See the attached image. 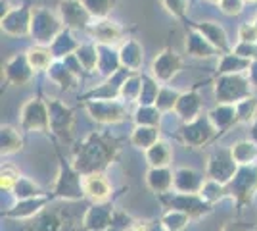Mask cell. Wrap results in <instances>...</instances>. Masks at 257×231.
I'll use <instances>...</instances> for the list:
<instances>
[{
    "label": "cell",
    "mask_w": 257,
    "mask_h": 231,
    "mask_svg": "<svg viewBox=\"0 0 257 231\" xmlns=\"http://www.w3.org/2000/svg\"><path fill=\"white\" fill-rule=\"evenodd\" d=\"M83 185H85V197L90 198L92 202H107L111 197V191H113L104 172L86 174L83 177Z\"/></svg>",
    "instance_id": "21"
},
{
    "label": "cell",
    "mask_w": 257,
    "mask_h": 231,
    "mask_svg": "<svg viewBox=\"0 0 257 231\" xmlns=\"http://www.w3.org/2000/svg\"><path fill=\"white\" fill-rule=\"evenodd\" d=\"M144 158L148 162V168H167L173 162L171 144L160 139L156 144H152L148 150H144Z\"/></svg>",
    "instance_id": "30"
},
{
    "label": "cell",
    "mask_w": 257,
    "mask_h": 231,
    "mask_svg": "<svg viewBox=\"0 0 257 231\" xmlns=\"http://www.w3.org/2000/svg\"><path fill=\"white\" fill-rule=\"evenodd\" d=\"M119 58H121V66L139 73L144 64V48L137 39L128 37L119 44Z\"/></svg>",
    "instance_id": "24"
},
{
    "label": "cell",
    "mask_w": 257,
    "mask_h": 231,
    "mask_svg": "<svg viewBox=\"0 0 257 231\" xmlns=\"http://www.w3.org/2000/svg\"><path fill=\"white\" fill-rule=\"evenodd\" d=\"M200 197L204 198L205 202H209V204H219V202H223L225 198H228V189H226L225 183H221V181H215V179H205L204 187L202 191L198 193Z\"/></svg>",
    "instance_id": "38"
},
{
    "label": "cell",
    "mask_w": 257,
    "mask_h": 231,
    "mask_svg": "<svg viewBox=\"0 0 257 231\" xmlns=\"http://www.w3.org/2000/svg\"><path fill=\"white\" fill-rule=\"evenodd\" d=\"M64 22L60 18V14H54L44 6H37L33 8L31 18V37L35 44H44L50 46L52 41L58 35L64 31Z\"/></svg>",
    "instance_id": "5"
},
{
    "label": "cell",
    "mask_w": 257,
    "mask_h": 231,
    "mask_svg": "<svg viewBox=\"0 0 257 231\" xmlns=\"http://www.w3.org/2000/svg\"><path fill=\"white\" fill-rule=\"evenodd\" d=\"M160 221L167 231H184L188 225H190L192 218H190L188 214L181 212V210L165 208L163 210V214L160 216Z\"/></svg>",
    "instance_id": "37"
},
{
    "label": "cell",
    "mask_w": 257,
    "mask_h": 231,
    "mask_svg": "<svg viewBox=\"0 0 257 231\" xmlns=\"http://www.w3.org/2000/svg\"><path fill=\"white\" fill-rule=\"evenodd\" d=\"M20 177H22V174L14 166L2 164V168H0V189L2 191H12Z\"/></svg>",
    "instance_id": "46"
},
{
    "label": "cell",
    "mask_w": 257,
    "mask_h": 231,
    "mask_svg": "<svg viewBox=\"0 0 257 231\" xmlns=\"http://www.w3.org/2000/svg\"><path fill=\"white\" fill-rule=\"evenodd\" d=\"M246 2H249V4H253V2H257V0H246Z\"/></svg>",
    "instance_id": "59"
},
{
    "label": "cell",
    "mask_w": 257,
    "mask_h": 231,
    "mask_svg": "<svg viewBox=\"0 0 257 231\" xmlns=\"http://www.w3.org/2000/svg\"><path fill=\"white\" fill-rule=\"evenodd\" d=\"M83 177L85 176L73 166V162H67L64 156H60L58 176H56L52 187V197L62 198V200H83L85 198Z\"/></svg>",
    "instance_id": "2"
},
{
    "label": "cell",
    "mask_w": 257,
    "mask_h": 231,
    "mask_svg": "<svg viewBox=\"0 0 257 231\" xmlns=\"http://www.w3.org/2000/svg\"><path fill=\"white\" fill-rule=\"evenodd\" d=\"M16 200H25V198H35V197H43V195H48L39 183H35L31 177L22 176L18 179V183L14 185V189L10 191Z\"/></svg>",
    "instance_id": "36"
},
{
    "label": "cell",
    "mask_w": 257,
    "mask_h": 231,
    "mask_svg": "<svg viewBox=\"0 0 257 231\" xmlns=\"http://www.w3.org/2000/svg\"><path fill=\"white\" fill-rule=\"evenodd\" d=\"M79 46H81V43L73 37V31H71V29H64V31L52 41L50 52H52L54 60H64L65 56L75 54Z\"/></svg>",
    "instance_id": "32"
},
{
    "label": "cell",
    "mask_w": 257,
    "mask_h": 231,
    "mask_svg": "<svg viewBox=\"0 0 257 231\" xmlns=\"http://www.w3.org/2000/svg\"><path fill=\"white\" fill-rule=\"evenodd\" d=\"M205 2H209V4H217V6L221 4V0H205Z\"/></svg>",
    "instance_id": "58"
},
{
    "label": "cell",
    "mask_w": 257,
    "mask_h": 231,
    "mask_svg": "<svg viewBox=\"0 0 257 231\" xmlns=\"http://www.w3.org/2000/svg\"><path fill=\"white\" fill-rule=\"evenodd\" d=\"M221 231H247L240 221H228V223H225V227Z\"/></svg>",
    "instance_id": "53"
},
{
    "label": "cell",
    "mask_w": 257,
    "mask_h": 231,
    "mask_svg": "<svg viewBox=\"0 0 257 231\" xmlns=\"http://www.w3.org/2000/svg\"><path fill=\"white\" fill-rule=\"evenodd\" d=\"M33 8L16 6L2 16V31L10 37H29L31 35Z\"/></svg>",
    "instance_id": "14"
},
{
    "label": "cell",
    "mask_w": 257,
    "mask_h": 231,
    "mask_svg": "<svg viewBox=\"0 0 257 231\" xmlns=\"http://www.w3.org/2000/svg\"><path fill=\"white\" fill-rule=\"evenodd\" d=\"M190 27L196 29L198 33H202L209 41V43L213 44L215 48L219 50V56L221 54H226V52H230L232 50V46H230V41H228V35H226L225 27L221 25V23L217 22H190Z\"/></svg>",
    "instance_id": "19"
},
{
    "label": "cell",
    "mask_w": 257,
    "mask_h": 231,
    "mask_svg": "<svg viewBox=\"0 0 257 231\" xmlns=\"http://www.w3.org/2000/svg\"><path fill=\"white\" fill-rule=\"evenodd\" d=\"M249 139H253L257 143V118L251 121V125H249Z\"/></svg>",
    "instance_id": "55"
},
{
    "label": "cell",
    "mask_w": 257,
    "mask_h": 231,
    "mask_svg": "<svg viewBox=\"0 0 257 231\" xmlns=\"http://www.w3.org/2000/svg\"><path fill=\"white\" fill-rule=\"evenodd\" d=\"M230 150L238 166L257 164V143L253 139H240L234 144H230Z\"/></svg>",
    "instance_id": "35"
},
{
    "label": "cell",
    "mask_w": 257,
    "mask_h": 231,
    "mask_svg": "<svg viewBox=\"0 0 257 231\" xmlns=\"http://www.w3.org/2000/svg\"><path fill=\"white\" fill-rule=\"evenodd\" d=\"M146 231H167L163 225H161V221H150V223H146Z\"/></svg>",
    "instance_id": "54"
},
{
    "label": "cell",
    "mask_w": 257,
    "mask_h": 231,
    "mask_svg": "<svg viewBox=\"0 0 257 231\" xmlns=\"http://www.w3.org/2000/svg\"><path fill=\"white\" fill-rule=\"evenodd\" d=\"M184 48H186V54L192 56V58H198V60H209V58L219 54V50L215 48L213 44L209 43L202 33H198L196 29H192V27L186 33Z\"/></svg>",
    "instance_id": "25"
},
{
    "label": "cell",
    "mask_w": 257,
    "mask_h": 231,
    "mask_svg": "<svg viewBox=\"0 0 257 231\" xmlns=\"http://www.w3.org/2000/svg\"><path fill=\"white\" fill-rule=\"evenodd\" d=\"M161 116H163V112L158 106H142V104H139L133 112V121H135V125H156V127H160Z\"/></svg>",
    "instance_id": "41"
},
{
    "label": "cell",
    "mask_w": 257,
    "mask_h": 231,
    "mask_svg": "<svg viewBox=\"0 0 257 231\" xmlns=\"http://www.w3.org/2000/svg\"><path fill=\"white\" fill-rule=\"evenodd\" d=\"M140 89H142V75L139 73H133V75L127 77V81L121 85V95L119 99L123 102H139L140 97Z\"/></svg>",
    "instance_id": "42"
},
{
    "label": "cell",
    "mask_w": 257,
    "mask_h": 231,
    "mask_svg": "<svg viewBox=\"0 0 257 231\" xmlns=\"http://www.w3.org/2000/svg\"><path fill=\"white\" fill-rule=\"evenodd\" d=\"M115 208L109 202H92L83 216V229L85 231H106L113 221Z\"/></svg>",
    "instance_id": "15"
},
{
    "label": "cell",
    "mask_w": 257,
    "mask_h": 231,
    "mask_svg": "<svg viewBox=\"0 0 257 231\" xmlns=\"http://www.w3.org/2000/svg\"><path fill=\"white\" fill-rule=\"evenodd\" d=\"M119 154V143L111 139L109 135L92 131L75 146L73 150V166L86 176V174H96L106 172L113 164L115 156Z\"/></svg>",
    "instance_id": "1"
},
{
    "label": "cell",
    "mask_w": 257,
    "mask_h": 231,
    "mask_svg": "<svg viewBox=\"0 0 257 231\" xmlns=\"http://www.w3.org/2000/svg\"><path fill=\"white\" fill-rule=\"evenodd\" d=\"M228 198H232L238 212H242L244 206L251 204L257 195V164L240 166L234 177L226 183Z\"/></svg>",
    "instance_id": "4"
},
{
    "label": "cell",
    "mask_w": 257,
    "mask_h": 231,
    "mask_svg": "<svg viewBox=\"0 0 257 231\" xmlns=\"http://www.w3.org/2000/svg\"><path fill=\"white\" fill-rule=\"evenodd\" d=\"M179 97H181V91H177V89H173V87H167V85H161L158 100H156V106H158L163 114L175 112V106H177Z\"/></svg>",
    "instance_id": "43"
},
{
    "label": "cell",
    "mask_w": 257,
    "mask_h": 231,
    "mask_svg": "<svg viewBox=\"0 0 257 231\" xmlns=\"http://www.w3.org/2000/svg\"><path fill=\"white\" fill-rule=\"evenodd\" d=\"M253 60H247L244 56L236 54L234 50L219 56V64H217V75L223 73H247V69L251 66Z\"/></svg>",
    "instance_id": "31"
},
{
    "label": "cell",
    "mask_w": 257,
    "mask_h": 231,
    "mask_svg": "<svg viewBox=\"0 0 257 231\" xmlns=\"http://www.w3.org/2000/svg\"><path fill=\"white\" fill-rule=\"evenodd\" d=\"M253 231H257V225H255V227H253Z\"/></svg>",
    "instance_id": "61"
},
{
    "label": "cell",
    "mask_w": 257,
    "mask_h": 231,
    "mask_svg": "<svg viewBox=\"0 0 257 231\" xmlns=\"http://www.w3.org/2000/svg\"><path fill=\"white\" fill-rule=\"evenodd\" d=\"M48 79L56 83L58 87L62 89V91H71V89H75L79 85V79L81 77H77L69 67L65 66L62 60H54L52 66L48 67Z\"/></svg>",
    "instance_id": "28"
},
{
    "label": "cell",
    "mask_w": 257,
    "mask_h": 231,
    "mask_svg": "<svg viewBox=\"0 0 257 231\" xmlns=\"http://www.w3.org/2000/svg\"><path fill=\"white\" fill-rule=\"evenodd\" d=\"M4 77L10 85H27L31 83V79L35 77V69L31 67L29 60H27V54L22 52V54H14L6 62L4 66Z\"/></svg>",
    "instance_id": "18"
},
{
    "label": "cell",
    "mask_w": 257,
    "mask_h": 231,
    "mask_svg": "<svg viewBox=\"0 0 257 231\" xmlns=\"http://www.w3.org/2000/svg\"><path fill=\"white\" fill-rule=\"evenodd\" d=\"M253 23H255V27H257V16H255V20H253Z\"/></svg>",
    "instance_id": "60"
},
{
    "label": "cell",
    "mask_w": 257,
    "mask_h": 231,
    "mask_svg": "<svg viewBox=\"0 0 257 231\" xmlns=\"http://www.w3.org/2000/svg\"><path fill=\"white\" fill-rule=\"evenodd\" d=\"M209 120L215 125V129L221 133H226L232 125L238 123V112H236V104H215L211 110L207 112Z\"/></svg>",
    "instance_id": "26"
},
{
    "label": "cell",
    "mask_w": 257,
    "mask_h": 231,
    "mask_svg": "<svg viewBox=\"0 0 257 231\" xmlns=\"http://www.w3.org/2000/svg\"><path fill=\"white\" fill-rule=\"evenodd\" d=\"M152 75L160 81L161 85L173 81V77L182 69V58L173 48H163L152 60Z\"/></svg>",
    "instance_id": "13"
},
{
    "label": "cell",
    "mask_w": 257,
    "mask_h": 231,
    "mask_svg": "<svg viewBox=\"0 0 257 231\" xmlns=\"http://www.w3.org/2000/svg\"><path fill=\"white\" fill-rule=\"evenodd\" d=\"M106 231H123V229H121V227H117V225H113V223H111V225H109V227H107Z\"/></svg>",
    "instance_id": "57"
},
{
    "label": "cell",
    "mask_w": 257,
    "mask_h": 231,
    "mask_svg": "<svg viewBox=\"0 0 257 231\" xmlns=\"http://www.w3.org/2000/svg\"><path fill=\"white\" fill-rule=\"evenodd\" d=\"M247 77H249V81H251L253 89H257V58L251 62V66H249V69H247Z\"/></svg>",
    "instance_id": "52"
},
{
    "label": "cell",
    "mask_w": 257,
    "mask_h": 231,
    "mask_svg": "<svg viewBox=\"0 0 257 231\" xmlns=\"http://www.w3.org/2000/svg\"><path fill=\"white\" fill-rule=\"evenodd\" d=\"M52 195H43V197L25 198V200H16V204H12L10 208L2 212L4 218L8 220H31L37 214H41L43 208L50 202Z\"/></svg>",
    "instance_id": "17"
},
{
    "label": "cell",
    "mask_w": 257,
    "mask_h": 231,
    "mask_svg": "<svg viewBox=\"0 0 257 231\" xmlns=\"http://www.w3.org/2000/svg\"><path fill=\"white\" fill-rule=\"evenodd\" d=\"M144 181H146V187L158 197V195L173 191L175 172L169 166L167 168H148L146 174H144Z\"/></svg>",
    "instance_id": "22"
},
{
    "label": "cell",
    "mask_w": 257,
    "mask_h": 231,
    "mask_svg": "<svg viewBox=\"0 0 257 231\" xmlns=\"http://www.w3.org/2000/svg\"><path fill=\"white\" fill-rule=\"evenodd\" d=\"M83 104L90 120L100 125H115L127 120V108L123 100H86Z\"/></svg>",
    "instance_id": "10"
},
{
    "label": "cell",
    "mask_w": 257,
    "mask_h": 231,
    "mask_svg": "<svg viewBox=\"0 0 257 231\" xmlns=\"http://www.w3.org/2000/svg\"><path fill=\"white\" fill-rule=\"evenodd\" d=\"M25 54H27V60H29L31 67L35 69V73L48 71V67L52 66V62H54L50 46H44V44H35V46L25 50Z\"/></svg>",
    "instance_id": "34"
},
{
    "label": "cell",
    "mask_w": 257,
    "mask_h": 231,
    "mask_svg": "<svg viewBox=\"0 0 257 231\" xmlns=\"http://www.w3.org/2000/svg\"><path fill=\"white\" fill-rule=\"evenodd\" d=\"M160 89H161V83L154 75H142V89H140V97L137 104H142V106H156Z\"/></svg>",
    "instance_id": "40"
},
{
    "label": "cell",
    "mask_w": 257,
    "mask_h": 231,
    "mask_svg": "<svg viewBox=\"0 0 257 231\" xmlns=\"http://www.w3.org/2000/svg\"><path fill=\"white\" fill-rule=\"evenodd\" d=\"M236 112H238V123H251L257 118V97L251 95L247 99L236 102Z\"/></svg>",
    "instance_id": "44"
},
{
    "label": "cell",
    "mask_w": 257,
    "mask_h": 231,
    "mask_svg": "<svg viewBox=\"0 0 257 231\" xmlns=\"http://www.w3.org/2000/svg\"><path fill=\"white\" fill-rule=\"evenodd\" d=\"M20 125L27 133H48L50 131V110L48 102L41 95L29 99L20 112Z\"/></svg>",
    "instance_id": "7"
},
{
    "label": "cell",
    "mask_w": 257,
    "mask_h": 231,
    "mask_svg": "<svg viewBox=\"0 0 257 231\" xmlns=\"http://www.w3.org/2000/svg\"><path fill=\"white\" fill-rule=\"evenodd\" d=\"M161 2H163L165 10L169 12L173 18H177V20H184L186 18L190 0H161Z\"/></svg>",
    "instance_id": "47"
},
{
    "label": "cell",
    "mask_w": 257,
    "mask_h": 231,
    "mask_svg": "<svg viewBox=\"0 0 257 231\" xmlns=\"http://www.w3.org/2000/svg\"><path fill=\"white\" fill-rule=\"evenodd\" d=\"M77 58L86 73H98V44L85 43L77 48Z\"/></svg>",
    "instance_id": "39"
},
{
    "label": "cell",
    "mask_w": 257,
    "mask_h": 231,
    "mask_svg": "<svg viewBox=\"0 0 257 231\" xmlns=\"http://www.w3.org/2000/svg\"><path fill=\"white\" fill-rule=\"evenodd\" d=\"M23 150V137L14 125H2L0 127V154L12 156Z\"/></svg>",
    "instance_id": "33"
},
{
    "label": "cell",
    "mask_w": 257,
    "mask_h": 231,
    "mask_svg": "<svg viewBox=\"0 0 257 231\" xmlns=\"http://www.w3.org/2000/svg\"><path fill=\"white\" fill-rule=\"evenodd\" d=\"M213 93L219 104H236L253 95V85L246 73H223L215 79Z\"/></svg>",
    "instance_id": "3"
},
{
    "label": "cell",
    "mask_w": 257,
    "mask_h": 231,
    "mask_svg": "<svg viewBox=\"0 0 257 231\" xmlns=\"http://www.w3.org/2000/svg\"><path fill=\"white\" fill-rule=\"evenodd\" d=\"M238 41L257 44V27L253 22H244L238 27Z\"/></svg>",
    "instance_id": "48"
},
{
    "label": "cell",
    "mask_w": 257,
    "mask_h": 231,
    "mask_svg": "<svg viewBox=\"0 0 257 231\" xmlns=\"http://www.w3.org/2000/svg\"><path fill=\"white\" fill-rule=\"evenodd\" d=\"M205 179L202 172L194 170V168H179L175 170V183H173V191L179 193H200L204 187Z\"/></svg>",
    "instance_id": "23"
},
{
    "label": "cell",
    "mask_w": 257,
    "mask_h": 231,
    "mask_svg": "<svg viewBox=\"0 0 257 231\" xmlns=\"http://www.w3.org/2000/svg\"><path fill=\"white\" fill-rule=\"evenodd\" d=\"M86 31H88V35H90L98 44H111V46H117L121 41H125V39H123L125 29H123L117 22L109 20V18L94 20Z\"/></svg>",
    "instance_id": "16"
},
{
    "label": "cell",
    "mask_w": 257,
    "mask_h": 231,
    "mask_svg": "<svg viewBox=\"0 0 257 231\" xmlns=\"http://www.w3.org/2000/svg\"><path fill=\"white\" fill-rule=\"evenodd\" d=\"M125 231H146V223H140V221H135L131 227H127Z\"/></svg>",
    "instance_id": "56"
},
{
    "label": "cell",
    "mask_w": 257,
    "mask_h": 231,
    "mask_svg": "<svg viewBox=\"0 0 257 231\" xmlns=\"http://www.w3.org/2000/svg\"><path fill=\"white\" fill-rule=\"evenodd\" d=\"M160 139V127H156V125H135L128 135V143L142 152L148 150L152 144H156Z\"/></svg>",
    "instance_id": "29"
},
{
    "label": "cell",
    "mask_w": 257,
    "mask_h": 231,
    "mask_svg": "<svg viewBox=\"0 0 257 231\" xmlns=\"http://www.w3.org/2000/svg\"><path fill=\"white\" fill-rule=\"evenodd\" d=\"M202 110H204V100L196 89L181 93V97L177 100V106H175V114L182 123H188V121L200 118Z\"/></svg>",
    "instance_id": "20"
},
{
    "label": "cell",
    "mask_w": 257,
    "mask_h": 231,
    "mask_svg": "<svg viewBox=\"0 0 257 231\" xmlns=\"http://www.w3.org/2000/svg\"><path fill=\"white\" fill-rule=\"evenodd\" d=\"M121 67L123 66H121V58H119V48L111 46V44H98V73L106 79V77L113 75Z\"/></svg>",
    "instance_id": "27"
},
{
    "label": "cell",
    "mask_w": 257,
    "mask_h": 231,
    "mask_svg": "<svg viewBox=\"0 0 257 231\" xmlns=\"http://www.w3.org/2000/svg\"><path fill=\"white\" fill-rule=\"evenodd\" d=\"M85 4V8L90 12V16L94 20H102V18H107L109 12L113 10L115 6V0H81Z\"/></svg>",
    "instance_id": "45"
},
{
    "label": "cell",
    "mask_w": 257,
    "mask_h": 231,
    "mask_svg": "<svg viewBox=\"0 0 257 231\" xmlns=\"http://www.w3.org/2000/svg\"><path fill=\"white\" fill-rule=\"evenodd\" d=\"M232 50H234L236 54L247 58V60H255L257 58V44L255 43H242V41H238V44L232 46Z\"/></svg>",
    "instance_id": "50"
},
{
    "label": "cell",
    "mask_w": 257,
    "mask_h": 231,
    "mask_svg": "<svg viewBox=\"0 0 257 231\" xmlns=\"http://www.w3.org/2000/svg\"><path fill=\"white\" fill-rule=\"evenodd\" d=\"M158 202L163 208H175L181 210L184 214H188L192 220H200L207 214L213 212V204L205 202L204 198L200 197L198 193H179V191H169L158 195Z\"/></svg>",
    "instance_id": "6"
},
{
    "label": "cell",
    "mask_w": 257,
    "mask_h": 231,
    "mask_svg": "<svg viewBox=\"0 0 257 231\" xmlns=\"http://www.w3.org/2000/svg\"><path fill=\"white\" fill-rule=\"evenodd\" d=\"M62 62H64L65 66L69 67V69H71V71H73V73H75L77 77H83L86 73L85 71V67L81 66V62H79V58H77V54H69V56H65L64 60H62Z\"/></svg>",
    "instance_id": "51"
},
{
    "label": "cell",
    "mask_w": 257,
    "mask_h": 231,
    "mask_svg": "<svg viewBox=\"0 0 257 231\" xmlns=\"http://www.w3.org/2000/svg\"><path fill=\"white\" fill-rule=\"evenodd\" d=\"M238 162L232 156L230 146H217L215 150L209 152L207 156V164H205V177L207 179H215L221 183H228L234 174L238 172Z\"/></svg>",
    "instance_id": "9"
},
{
    "label": "cell",
    "mask_w": 257,
    "mask_h": 231,
    "mask_svg": "<svg viewBox=\"0 0 257 231\" xmlns=\"http://www.w3.org/2000/svg\"><path fill=\"white\" fill-rule=\"evenodd\" d=\"M58 14L64 22L65 29H71V31H86L90 23L94 22V18L90 16V12L86 10L81 0H60Z\"/></svg>",
    "instance_id": "12"
},
{
    "label": "cell",
    "mask_w": 257,
    "mask_h": 231,
    "mask_svg": "<svg viewBox=\"0 0 257 231\" xmlns=\"http://www.w3.org/2000/svg\"><path fill=\"white\" fill-rule=\"evenodd\" d=\"M244 6H246V0H221L219 8L225 16H240L244 12Z\"/></svg>",
    "instance_id": "49"
},
{
    "label": "cell",
    "mask_w": 257,
    "mask_h": 231,
    "mask_svg": "<svg viewBox=\"0 0 257 231\" xmlns=\"http://www.w3.org/2000/svg\"><path fill=\"white\" fill-rule=\"evenodd\" d=\"M50 110V133L58 139H71L73 137V123L75 112L64 104L60 99H46Z\"/></svg>",
    "instance_id": "11"
},
{
    "label": "cell",
    "mask_w": 257,
    "mask_h": 231,
    "mask_svg": "<svg viewBox=\"0 0 257 231\" xmlns=\"http://www.w3.org/2000/svg\"><path fill=\"white\" fill-rule=\"evenodd\" d=\"M217 135H219V131L215 129V125L211 123L207 114H202L194 121L182 123L181 129H179V139L188 148H202V146L211 143Z\"/></svg>",
    "instance_id": "8"
}]
</instances>
